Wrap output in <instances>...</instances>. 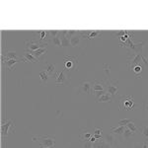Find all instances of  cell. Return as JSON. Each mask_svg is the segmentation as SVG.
Masks as SVG:
<instances>
[{"instance_id": "e0dca14e", "label": "cell", "mask_w": 148, "mask_h": 148, "mask_svg": "<svg viewBox=\"0 0 148 148\" xmlns=\"http://www.w3.org/2000/svg\"><path fill=\"white\" fill-rule=\"evenodd\" d=\"M81 38H82V36H81V33L80 32H78L75 36H73V37L70 39V45H71V47H75L79 46L80 42H81Z\"/></svg>"}, {"instance_id": "6da1fadb", "label": "cell", "mask_w": 148, "mask_h": 148, "mask_svg": "<svg viewBox=\"0 0 148 148\" xmlns=\"http://www.w3.org/2000/svg\"><path fill=\"white\" fill-rule=\"evenodd\" d=\"M143 44H144L143 42H137V44H134V42H132V40H131L130 38L127 36L125 42L120 44V46L123 47H125V49H127L130 51H132V53L142 54Z\"/></svg>"}, {"instance_id": "d4e9b609", "label": "cell", "mask_w": 148, "mask_h": 148, "mask_svg": "<svg viewBox=\"0 0 148 148\" xmlns=\"http://www.w3.org/2000/svg\"><path fill=\"white\" fill-rule=\"evenodd\" d=\"M5 57H6V60H8V59H18L17 52L16 51H6Z\"/></svg>"}, {"instance_id": "cb8c5ba5", "label": "cell", "mask_w": 148, "mask_h": 148, "mask_svg": "<svg viewBox=\"0 0 148 148\" xmlns=\"http://www.w3.org/2000/svg\"><path fill=\"white\" fill-rule=\"evenodd\" d=\"M40 80H42V82L45 83V84L49 82V75L47 73L46 70L40 71Z\"/></svg>"}, {"instance_id": "e575fe53", "label": "cell", "mask_w": 148, "mask_h": 148, "mask_svg": "<svg viewBox=\"0 0 148 148\" xmlns=\"http://www.w3.org/2000/svg\"><path fill=\"white\" fill-rule=\"evenodd\" d=\"M94 134L96 135H102L103 134V128L102 127H95L94 130H93Z\"/></svg>"}, {"instance_id": "ac0fdd59", "label": "cell", "mask_w": 148, "mask_h": 148, "mask_svg": "<svg viewBox=\"0 0 148 148\" xmlns=\"http://www.w3.org/2000/svg\"><path fill=\"white\" fill-rule=\"evenodd\" d=\"M21 61H23V58L22 59H8V60L4 61V63H5V65L7 66V68H8L9 70H13V69H15V64L21 62Z\"/></svg>"}, {"instance_id": "44dd1931", "label": "cell", "mask_w": 148, "mask_h": 148, "mask_svg": "<svg viewBox=\"0 0 148 148\" xmlns=\"http://www.w3.org/2000/svg\"><path fill=\"white\" fill-rule=\"evenodd\" d=\"M47 47H42V49H39L38 51H32L31 53L36 58L38 59V60H40V56H44V54H46L47 53Z\"/></svg>"}, {"instance_id": "52a82bcc", "label": "cell", "mask_w": 148, "mask_h": 148, "mask_svg": "<svg viewBox=\"0 0 148 148\" xmlns=\"http://www.w3.org/2000/svg\"><path fill=\"white\" fill-rule=\"evenodd\" d=\"M141 63H142V54L132 53L131 56L128 57L127 59V67L130 68V70H132L137 65H141Z\"/></svg>"}, {"instance_id": "f1b7e54d", "label": "cell", "mask_w": 148, "mask_h": 148, "mask_svg": "<svg viewBox=\"0 0 148 148\" xmlns=\"http://www.w3.org/2000/svg\"><path fill=\"white\" fill-rule=\"evenodd\" d=\"M51 42H53V44L56 45V47H61V37L59 35L57 36V37L53 38V39H51Z\"/></svg>"}, {"instance_id": "9c48e42d", "label": "cell", "mask_w": 148, "mask_h": 148, "mask_svg": "<svg viewBox=\"0 0 148 148\" xmlns=\"http://www.w3.org/2000/svg\"><path fill=\"white\" fill-rule=\"evenodd\" d=\"M54 76H56V81H54V83H56V86L66 84L69 80L68 76L66 75V73H65V70L59 71V72L56 73V75Z\"/></svg>"}, {"instance_id": "30bf717a", "label": "cell", "mask_w": 148, "mask_h": 148, "mask_svg": "<svg viewBox=\"0 0 148 148\" xmlns=\"http://www.w3.org/2000/svg\"><path fill=\"white\" fill-rule=\"evenodd\" d=\"M79 91L81 93H86V94L90 95L92 92V83L88 80L83 81L79 86Z\"/></svg>"}, {"instance_id": "7c38bea8", "label": "cell", "mask_w": 148, "mask_h": 148, "mask_svg": "<svg viewBox=\"0 0 148 148\" xmlns=\"http://www.w3.org/2000/svg\"><path fill=\"white\" fill-rule=\"evenodd\" d=\"M82 38H87L89 40H93L96 37H98L99 35H101V32L100 31H85V32H80Z\"/></svg>"}, {"instance_id": "603a6c76", "label": "cell", "mask_w": 148, "mask_h": 148, "mask_svg": "<svg viewBox=\"0 0 148 148\" xmlns=\"http://www.w3.org/2000/svg\"><path fill=\"white\" fill-rule=\"evenodd\" d=\"M103 71L105 73V77H106V80H110V77H111V66L107 63H104L103 64Z\"/></svg>"}, {"instance_id": "484cf974", "label": "cell", "mask_w": 148, "mask_h": 148, "mask_svg": "<svg viewBox=\"0 0 148 148\" xmlns=\"http://www.w3.org/2000/svg\"><path fill=\"white\" fill-rule=\"evenodd\" d=\"M126 128H128L131 132H133L135 134V133H137V127H136V125H135V123H134V121H131V123H128L127 125L125 126Z\"/></svg>"}, {"instance_id": "8fae6325", "label": "cell", "mask_w": 148, "mask_h": 148, "mask_svg": "<svg viewBox=\"0 0 148 148\" xmlns=\"http://www.w3.org/2000/svg\"><path fill=\"white\" fill-rule=\"evenodd\" d=\"M105 90V81L94 80L92 83V93L96 91H104Z\"/></svg>"}, {"instance_id": "74e56055", "label": "cell", "mask_w": 148, "mask_h": 148, "mask_svg": "<svg viewBox=\"0 0 148 148\" xmlns=\"http://www.w3.org/2000/svg\"><path fill=\"white\" fill-rule=\"evenodd\" d=\"M114 34L121 38V37H123V36L126 35V31H119V32H116Z\"/></svg>"}, {"instance_id": "3957f363", "label": "cell", "mask_w": 148, "mask_h": 148, "mask_svg": "<svg viewBox=\"0 0 148 148\" xmlns=\"http://www.w3.org/2000/svg\"><path fill=\"white\" fill-rule=\"evenodd\" d=\"M33 141L36 142L38 141L40 143V147H49L53 148L56 145V138L49 136V135H45V136H39V137H34Z\"/></svg>"}, {"instance_id": "ab89813d", "label": "cell", "mask_w": 148, "mask_h": 148, "mask_svg": "<svg viewBox=\"0 0 148 148\" xmlns=\"http://www.w3.org/2000/svg\"><path fill=\"white\" fill-rule=\"evenodd\" d=\"M145 108H146V110H148V105H146V107H145Z\"/></svg>"}, {"instance_id": "f546056e", "label": "cell", "mask_w": 148, "mask_h": 148, "mask_svg": "<svg viewBox=\"0 0 148 148\" xmlns=\"http://www.w3.org/2000/svg\"><path fill=\"white\" fill-rule=\"evenodd\" d=\"M131 121H133L132 120H130V119H123V120H121L119 121L118 125L120 126H126L128 125L130 123H131Z\"/></svg>"}, {"instance_id": "5bb4252c", "label": "cell", "mask_w": 148, "mask_h": 148, "mask_svg": "<svg viewBox=\"0 0 148 148\" xmlns=\"http://www.w3.org/2000/svg\"><path fill=\"white\" fill-rule=\"evenodd\" d=\"M66 32L67 31H60L59 33V36L61 37V47H70V40L66 37Z\"/></svg>"}, {"instance_id": "ba28073f", "label": "cell", "mask_w": 148, "mask_h": 148, "mask_svg": "<svg viewBox=\"0 0 148 148\" xmlns=\"http://www.w3.org/2000/svg\"><path fill=\"white\" fill-rule=\"evenodd\" d=\"M78 63L77 56H64V67L65 70L70 71L76 67Z\"/></svg>"}, {"instance_id": "4dcf8cb0", "label": "cell", "mask_w": 148, "mask_h": 148, "mask_svg": "<svg viewBox=\"0 0 148 148\" xmlns=\"http://www.w3.org/2000/svg\"><path fill=\"white\" fill-rule=\"evenodd\" d=\"M105 140H106L107 142L109 143V144H111V145H113V143H114V136L112 134H107V135H105L104 137Z\"/></svg>"}, {"instance_id": "d6986e66", "label": "cell", "mask_w": 148, "mask_h": 148, "mask_svg": "<svg viewBox=\"0 0 148 148\" xmlns=\"http://www.w3.org/2000/svg\"><path fill=\"white\" fill-rule=\"evenodd\" d=\"M125 130V126H113L111 128V131L114 135H116V136H120V135H123V131Z\"/></svg>"}, {"instance_id": "f35d334b", "label": "cell", "mask_w": 148, "mask_h": 148, "mask_svg": "<svg viewBox=\"0 0 148 148\" xmlns=\"http://www.w3.org/2000/svg\"><path fill=\"white\" fill-rule=\"evenodd\" d=\"M134 148H143L142 147V143H137V144H135Z\"/></svg>"}, {"instance_id": "d590c367", "label": "cell", "mask_w": 148, "mask_h": 148, "mask_svg": "<svg viewBox=\"0 0 148 148\" xmlns=\"http://www.w3.org/2000/svg\"><path fill=\"white\" fill-rule=\"evenodd\" d=\"M142 135L148 139V125H144L142 128Z\"/></svg>"}, {"instance_id": "9a60e30c", "label": "cell", "mask_w": 148, "mask_h": 148, "mask_svg": "<svg viewBox=\"0 0 148 148\" xmlns=\"http://www.w3.org/2000/svg\"><path fill=\"white\" fill-rule=\"evenodd\" d=\"M112 145L109 144L104 138L98 139L96 142L93 143V148H111Z\"/></svg>"}, {"instance_id": "1f68e13d", "label": "cell", "mask_w": 148, "mask_h": 148, "mask_svg": "<svg viewBox=\"0 0 148 148\" xmlns=\"http://www.w3.org/2000/svg\"><path fill=\"white\" fill-rule=\"evenodd\" d=\"M59 33H60V31H49V38H51V39H53V38L57 37V36L59 35Z\"/></svg>"}, {"instance_id": "8992f818", "label": "cell", "mask_w": 148, "mask_h": 148, "mask_svg": "<svg viewBox=\"0 0 148 148\" xmlns=\"http://www.w3.org/2000/svg\"><path fill=\"white\" fill-rule=\"evenodd\" d=\"M15 132V125L13 123V121L8 120L6 123H3L1 125V135L2 137L6 138L9 135V133Z\"/></svg>"}, {"instance_id": "8d00e7d4", "label": "cell", "mask_w": 148, "mask_h": 148, "mask_svg": "<svg viewBox=\"0 0 148 148\" xmlns=\"http://www.w3.org/2000/svg\"><path fill=\"white\" fill-rule=\"evenodd\" d=\"M83 148H93V143L90 141H83Z\"/></svg>"}, {"instance_id": "d6a6232c", "label": "cell", "mask_w": 148, "mask_h": 148, "mask_svg": "<svg viewBox=\"0 0 148 148\" xmlns=\"http://www.w3.org/2000/svg\"><path fill=\"white\" fill-rule=\"evenodd\" d=\"M104 94H106V91H105V90H104V91H96V92L93 93V95H94V97L96 98L97 100L99 99V98L101 97V96H103V95H104Z\"/></svg>"}, {"instance_id": "4fadbf2b", "label": "cell", "mask_w": 148, "mask_h": 148, "mask_svg": "<svg viewBox=\"0 0 148 148\" xmlns=\"http://www.w3.org/2000/svg\"><path fill=\"white\" fill-rule=\"evenodd\" d=\"M94 132H91V130L89 128H85V130H82L80 132V139H82V141H89L90 138L93 136Z\"/></svg>"}, {"instance_id": "b9f144b4", "label": "cell", "mask_w": 148, "mask_h": 148, "mask_svg": "<svg viewBox=\"0 0 148 148\" xmlns=\"http://www.w3.org/2000/svg\"><path fill=\"white\" fill-rule=\"evenodd\" d=\"M147 60H148V57H147Z\"/></svg>"}, {"instance_id": "7402d4cb", "label": "cell", "mask_w": 148, "mask_h": 148, "mask_svg": "<svg viewBox=\"0 0 148 148\" xmlns=\"http://www.w3.org/2000/svg\"><path fill=\"white\" fill-rule=\"evenodd\" d=\"M46 71H47V73L49 74V75H52V74H54L56 75V64H53V63H47L46 64Z\"/></svg>"}, {"instance_id": "ffe728a7", "label": "cell", "mask_w": 148, "mask_h": 148, "mask_svg": "<svg viewBox=\"0 0 148 148\" xmlns=\"http://www.w3.org/2000/svg\"><path fill=\"white\" fill-rule=\"evenodd\" d=\"M113 102H114V98L111 95H109L108 93L104 94L97 100V103H113Z\"/></svg>"}, {"instance_id": "60d3db41", "label": "cell", "mask_w": 148, "mask_h": 148, "mask_svg": "<svg viewBox=\"0 0 148 148\" xmlns=\"http://www.w3.org/2000/svg\"><path fill=\"white\" fill-rule=\"evenodd\" d=\"M40 148H49V147H40Z\"/></svg>"}, {"instance_id": "7a4b0ae2", "label": "cell", "mask_w": 148, "mask_h": 148, "mask_svg": "<svg viewBox=\"0 0 148 148\" xmlns=\"http://www.w3.org/2000/svg\"><path fill=\"white\" fill-rule=\"evenodd\" d=\"M135 108V102L133 100L132 96H125L121 97L120 100V111H130L134 110Z\"/></svg>"}, {"instance_id": "2e32d148", "label": "cell", "mask_w": 148, "mask_h": 148, "mask_svg": "<svg viewBox=\"0 0 148 148\" xmlns=\"http://www.w3.org/2000/svg\"><path fill=\"white\" fill-rule=\"evenodd\" d=\"M23 61L24 62H29V61H30V62H33V63H37V62H39L40 60H38L31 52L25 51L24 52V56H23Z\"/></svg>"}, {"instance_id": "836d02e7", "label": "cell", "mask_w": 148, "mask_h": 148, "mask_svg": "<svg viewBox=\"0 0 148 148\" xmlns=\"http://www.w3.org/2000/svg\"><path fill=\"white\" fill-rule=\"evenodd\" d=\"M77 31H67V32H66V37H67L68 38V39L69 40H70L71 39V38H72L73 37V36H75L76 34H77Z\"/></svg>"}, {"instance_id": "4316f807", "label": "cell", "mask_w": 148, "mask_h": 148, "mask_svg": "<svg viewBox=\"0 0 148 148\" xmlns=\"http://www.w3.org/2000/svg\"><path fill=\"white\" fill-rule=\"evenodd\" d=\"M133 134H134V133L131 132V131H130V130H128V128H126V127H125V131H123V140L128 139V138L132 136Z\"/></svg>"}, {"instance_id": "277c9868", "label": "cell", "mask_w": 148, "mask_h": 148, "mask_svg": "<svg viewBox=\"0 0 148 148\" xmlns=\"http://www.w3.org/2000/svg\"><path fill=\"white\" fill-rule=\"evenodd\" d=\"M47 44L46 42H40L39 40L37 39H31L26 40L25 46H26V51L32 52L35 51H38L39 49H42V47H46Z\"/></svg>"}, {"instance_id": "5b68a950", "label": "cell", "mask_w": 148, "mask_h": 148, "mask_svg": "<svg viewBox=\"0 0 148 148\" xmlns=\"http://www.w3.org/2000/svg\"><path fill=\"white\" fill-rule=\"evenodd\" d=\"M105 81V80H104ZM119 82H113L111 80H106L105 81V91L108 93L109 95H111L112 97L114 98L116 95H118L119 92Z\"/></svg>"}, {"instance_id": "83f0119b", "label": "cell", "mask_w": 148, "mask_h": 148, "mask_svg": "<svg viewBox=\"0 0 148 148\" xmlns=\"http://www.w3.org/2000/svg\"><path fill=\"white\" fill-rule=\"evenodd\" d=\"M132 71L134 72L135 75H136V77H137V78H139V77H140V74H141V72H142V65H137V66H135V67L132 69Z\"/></svg>"}]
</instances>
